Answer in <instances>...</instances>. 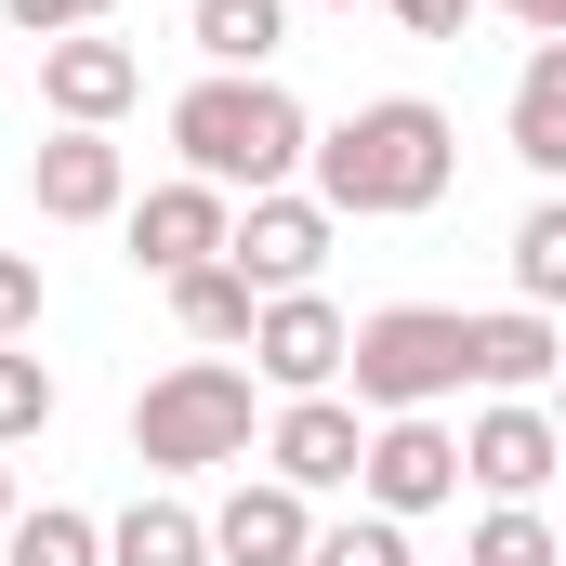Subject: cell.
<instances>
[{
	"label": "cell",
	"mask_w": 566,
	"mask_h": 566,
	"mask_svg": "<svg viewBox=\"0 0 566 566\" xmlns=\"http://www.w3.org/2000/svg\"><path fill=\"white\" fill-rule=\"evenodd\" d=\"M554 461H566V434H554V409H527V396L474 409V434H461V474H474L488 501H527V488H541Z\"/></svg>",
	"instance_id": "12"
},
{
	"label": "cell",
	"mask_w": 566,
	"mask_h": 566,
	"mask_svg": "<svg viewBox=\"0 0 566 566\" xmlns=\"http://www.w3.org/2000/svg\"><path fill=\"white\" fill-rule=\"evenodd\" d=\"M316 198L343 211V224H382V211H434L448 198V171H461V133H448V106L422 93H382V106H356L343 133H316Z\"/></svg>",
	"instance_id": "1"
},
{
	"label": "cell",
	"mask_w": 566,
	"mask_h": 566,
	"mask_svg": "<svg viewBox=\"0 0 566 566\" xmlns=\"http://www.w3.org/2000/svg\"><path fill=\"white\" fill-rule=\"evenodd\" d=\"M329 224H343L329 198H290V185H277V198H251V211H238L224 264L264 290V303H277V290H316V264H329Z\"/></svg>",
	"instance_id": "6"
},
{
	"label": "cell",
	"mask_w": 566,
	"mask_h": 566,
	"mask_svg": "<svg viewBox=\"0 0 566 566\" xmlns=\"http://www.w3.org/2000/svg\"><path fill=\"white\" fill-rule=\"evenodd\" d=\"M171 316H185V343H251L264 290L238 277V264H198V277H171Z\"/></svg>",
	"instance_id": "18"
},
{
	"label": "cell",
	"mask_w": 566,
	"mask_h": 566,
	"mask_svg": "<svg viewBox=\"0 0 566 566\" xmlns=\"http://www.w3.org/2000/svg\"><path fill=\"white\" fill-rule=\"evenodd\" d=\"M27 198H40V224H106V211L133 198V158L106 133H53L27 158Z\"/></svg>",
	"instance_id": "11"
},
{
	"label": "cell",
	"mask_w": 566,
	"mask_h": 566,
	"mask_svg": "<svg viewBox=\"0 0 566 566\" xmlns=\"http://www.w3.org/2000/svg\"><path fill=\"white\" fill-rule=\"evenodd\" d=\"M133 461L145 474H211V461H251V369L224 356H185L133 396Z\"/></svg>",
	"instance_id": "3"
},
{
	"label": "cell",
	"mask_w": 566,
	"mask_h": 566,
	"mask_svg": "<svg viewBox=\"0 0 566 566\" xmlns=\"http://www.w3.org/2000/svg\"><path fill=\"white\" fill-rule=\"evenodd\" d=\"M40 422H53V369H40L27 343H0V448H13V434H40Z\"/></svg>",
	"instance_id": "22"
},
{
	"label": "cell",
	"mask_w": 566,
	"mask_h": 566,
	"mask_svg": "<svg viewBox=\"0 0 566 566\" xmlns=\"http://www.w3.org/2000/svg\"><path fill=\"white\" fill-rule=\"evenodd\" d=\"M343 356H356V329H343L316 290H277V303L251 316V369H264L277 396H329V382H343Z\"/></svg>",
	"instance_id": "7"
},
{
	"label": "cell",
	"mask_w": 566,
	"mask_h": 566,
	"mask_svg": "<svg viewBox=\"0 0 566 566\" xmlns=\"http://www.w3.org/2000/svg\"><path fill=\"white\" fill-rule=\"evenodd\" d=\"M461 566H566V554H554V527H541L527 501H501V514L461 541Z\"/></svg>",
	"instance_id": "20"
},
{
	"label": "cell",
	"mask_w": 566,
	"mask_h": 566,
	"mask_svg": "<svg viewBox=\"0 0 566 566\" xmlns=\"http://www.w3.org/2000/svg\"><path fill=\"white\" fill-rule=\"evenodd\" d=\"M303 566H409V527L396 514H356V527H316V554Z\"/></svg>",
	"instance_id": "23"
},
{
	"label": "cell",
	"mask_w": 566,
	"mask_h": 566,
	"mask_svg": "<svg viewBox=\"0 0 566 566\" xmlns=\"http://www.w3.org/2000/svg\"><path fill=\"white\" fill-rule=\"evenodd\" d=\"M514 158L566 185V40H541V53L514 66Z\"/></svg>",
	"instance_id": "15"
},
{
	"label": "cell",
	"mask_w": 566,
	"mask_h": 566,
	"mask_svg": "<svg viewBox=\"0 0 566 566\" xmlns=\"http://www.w3.org/2000/svg\"><path fill=\"white\" fill-rule=\"evenodd\" d=\"M343 13H356V0H343Z\"/></svg>",
	"instance_id": "30"
},
{
	"label": "cell",
	"mask_w": 566,
	"mask_h": 566,
	"mask_svg": "<svg viewBox=\"0 0 566 566\" xmlns=\"http://www.w3.org/2000/svg\"><path fill=\"white\" fill-rule=\"evenodd\" d=\"M356 409H382V422H409L434 396H461L474 382V316H448V303H382V316H356Z\"/></svg>",
	"instance_id": "4"
},
{
	"label": "cell",
	"mask_w": 566,
	"mask_h": 566,
	"mask_svg": "<svg viewBox=\"0 0 566 566\" xmlns=\"http://www.w3.org/2000/svg\"><path fill=\"white\" fill-rule=\"evenodd\" d=\"M224 238H238V198L198 185V171L158 185V198L133 211V264H145V277H198V264H224Z\"/></svg>",
	"instance_id": "9"
},
{
	"label": "cell",
	"mask_w": 566,
	"mask_h": 566,
	"mask_svg": "<svg viewBox=\"0 0 566 566\" xmlns=\"http://www.w3.org/2000/svg\"><path fill=\"white\" fill-rule=\"evenodd\" d=\"M474 382H488V396H541V382H566V329L541 316V303L474 316Z\"/></svg>",
	"instance_id": "14"
},
{
	"label": "cell",
	"mask_w": 566,
	"mask_h": 566,
	"mask_svg": "<svg viewBox=\"0 0 566 566\" xmlns=\"http://www.w3.org/2000/svg\"><path fill=\"white\" fill-rule=\"evenodd\" d=\"M0 527H13V461H0Z\"/></svg>",
	"instance_id": "28"
},
{
	"label": "cell",
	"mask_w": 566,
	"mask_h": 566,
	"mask_svg": "<svg viewBox=\"0 0 566 566\" xmlns=\"http://www.w3.org/2000/svg\"><path fill=\"white\" fill-rule=\"evenodd\" d=\"M27 329H40V264L0 251V343H27Z\"/></svg>",
	"instance_id": "25"
},
{
	"label": "cell",
	"mask_w": 566,
	"mask_h": 566,
	"mask_svg": "<svg viewBox=\"0 0 566 566\" xmlns=\"http://www.w3.org/2000/svg\"><path fill=\"white\" fill-rule=\"evenodd\" d=\"M264 461H277V488H356V461H369V422L343 409V396H290L277 434H264Z\"/></svg>",
	"instance_id": "10"
},
{
	"label": "cell",
	"mask_w": 566,
	"mask_h": 566,
	"mask_svg": "<svg viewBox=\"0 0 566 566\" xmlns=\"http://www.w3.org/2000/svg\"><path fill=\"white\" fill-rule=\"evenodd\" d=\"M106 566H211V514H185V501H133V514L106 527Z\"/></svg>",
	"instance_id": "17"
},
{
	"label": "cell",
	"mask_w": 566,
	"mask_h": 566,
	"mask_svg": "<svg viewBox=\"0 0 566 566\" xmlns=\"http://www.w3.org/2000/svg\"><path fill=\"white\" fill-rule=\"evenodd\" d=\"M356 488H369V514H434V501H461V434L409 409V422H369V461H356Z\"/></svg>",
	"instance_id": "5"
},
{
	"label": "cell",
	"mask_w": 566,
	"mask_h": 566,
	"mask_svg": "<svg viewBox=\"0 0 566 566\" xmlns=\"http://www.w3.org/2000/svg\"><path fill=\"white\" fill-rule=\"evenodd\" d=\"M171 145H185V171H198V185H224V198H238V185H251V198H277L290 171L316 158V119L290 106L277 80H224V66H211V80H185V93H171Z\"/></svg>",
	"instance_id": "2"
},
{
	"label": "cell",
	"mask_w": 566,
	"mask_h": 566,
	"mask_svg": "<svg viewBox=\"0 0 566 566\" xmlns=\"http://www.w3.org/2000/svg\"><path fill=\"white\" fill-rule=\"evenodd\" d=\"M514 303H541V316L566 303V198H541V211L514 224Z\"/></svg>",
	"instance_id": "19"
},
{
	"label": "cell",
	"mask_w": 566,
	"mask_h": 566,
	"mask_svg": "<svg viewBox=\"0 0 566 566\" xmlns=\"http://www.w3.org/2000/svg\"><path fill=\"white\" fill-rule=\"evenodd\" d=\"M554 434H566V382H554Z\"/></svg>",
	"instance_id": "29"
},
{
	"label": "cell",
	"mask_w": 566,
	"mask_h": 566,
	"mask_svg": "<svg viewBox=\"0 0 566 566\" xmlns=\"http://www.w3.org/2000/svg\"><path fill=\"white\" fill-rule=\"evenodd\" d=\"M0 13H13L27 40H80V27H106L119 0H0Z\"/></svg>",
	"instance_id": "24"
},
{
	"label": "cell",
	"mask_w": 566,
	"mask_h": 566,
	"mask_svg": "<svg viewBox=\"0 0 566 566\" xmlns=\"http://www.w3.org/2000/svg\"><path fill=\"white\" fill-rule=\"evenodd\" d=\"M488 13H514V27H541V40H566V0H488Z\"/></svg>",
	"instance_id": "27"
},
{
	"label": "cell",
	"mask_w": 566,
	"mask_h": 566,
	"mask_svg": "<svg viewBox=\"0 0 566 566\" xmlns=\"http://www.w3.org/2000/svg\"><path fill=\"white\" fill-rule=\"evenodd\" d=\"M474 13H488V0H396V27H409V40H461Z\"/></svg>",
	"instance_id": "26"
},
{
	"label": "cell",
	"mask_w": 566,
	"mask_h": 566,
	"mask_svg": "<svg viewBox=\"0 0 566 566\" xmlns=\"http://www.w3.org/2000/svg\"><path fill=\"white\" fill-rule=\"evenodd\" d=\"M106 527L93 514H13V566H93Z\"/></svg>",
	"instance_id": "21"
},
{
	"label": "cell",
	"mask_w": 566,
	"mask_h": 566,
	"mask_svg": "<svg viewBox=\"0 0 566 566\" xmlns=\"http://www.w3.org/2000/svg\"><path fill=\"white\" fill-rule=\"evenodd\" d=\"M211 554H224V566H303V554H316L303 488H277V474H264V488H238V501L211 514Z\"/></svg>",
	"instance_id": "13"
},
{
	"label": "cell",
	"mask_w": 566,
	"mask_h": 566,
	"mask_svg": "<svg viewBox=\"0 0 566 566\" xmlns=\"http://www.w3.org/2000/svg\"><path fill=\"white\" fill-rule=\"evenodd\" d=\"M185 40H198L224 80H264V53L290 40V0H198V13H185Z\"/></svg>",
	"instance_id": "16"
},
{
	"label": "cell",
	"mask_w": 566,
	"mask_h": 566,
	"mask_svg": "<svg viewBox=\"0 0 566 566\" xmlns=\"http://www.w3.org/2000/svg\"><path fill=\"white\" fill-rule=\"evenodd\" d=\"M40 93H53V119H66V133H106V119L145 93V53H133V40H106V27L40 40Z\"/></svg>",
	"instance_id": "8"
}]
</instances>
